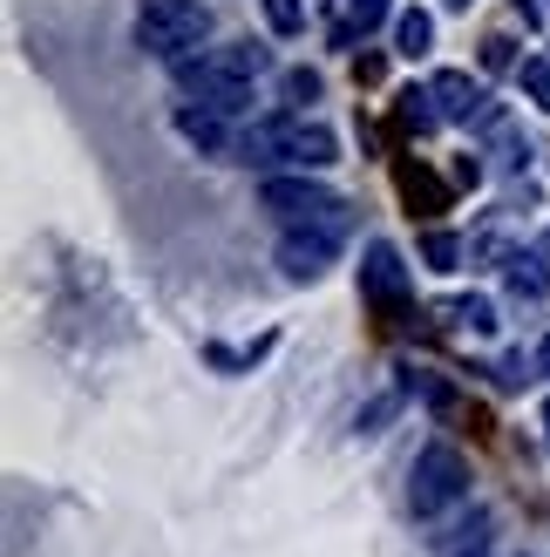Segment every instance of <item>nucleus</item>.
<instances>
[{
    "mask_svg": "<svg viewBox=\"0 0 550 557\" xmlns=\"http://www.w3.org/2000/svg\"><path fill=\"white\" fill-rule=\"evenodd\" d=\"M198 41H211L204 0H143L136 8V48L157 62H184V54H198Z\"/></svg>",
    "mask_w": 550,
    "mask_h": 557,
    "instance_id": "nucleus-1",
    "label": "nucleus"
},
{
    "mask_svg": "<svg viewBox=\"0 0 550 557\" xmlns=\"http://www.w3.org/2000/svg\"><path fill=\"white\" fill-rule=\"evenodd\" d=\"M259 205L279 218V225H320V232H347V198L340 190H326L320 177H307V171H292V177H279L272 171L265 184H259Z\"/></svg>",
    "mask_w": 550,
    "mask_h": 557,
    "instance_id": "nucleus-2",
    "label": "nucleus"
},
{
    "mask_svg": "<svg viewBox=\"0 0 550 557\" xmlns=\"http://www.w3.org/2000/svg\"><path fill=\"white\" fill-rule=\"evenodd\" d=\"M462 496H470V462H462L449 442H428V449L415 456V469H408V510L442 517V510L462 504Z\"/></svg>",
    "mask_w": 550,
    "mask_h": 557,
    "instance_id": "nucleus-3",
    "label": "nucleus"
},
{
    "mask_svg": "<svg viewBox=\"0 0 550 557\" xmlns=\"http://www.w3.org/2000/svg\"><path fill=\"white\" fill-rule=\"evenodd\" d=\"M334 259H340V232H320V225H286V238H279V272L286 278H320V272H334Z\"/></svg>",
    "mask_w": 550,
    "mask_h": 557,
    "instance_id": "nucleus-4",
    "label": "nucleus"
},
{
    "mask_svg": "<svg viewBox=\"0 0 550 557\" xmlns=\"http://www.w3.org/2000/svg\"><path fill=\"white\" fill-rule=\"evenodd\" d=\"M361 293H367L374 306H401V299H408V265H401V252H395L388 238H374V245H367Z\"/></svg>",
    "mask_w": 550,
    "mask_h": 557,
    "instance_id": "nucleus-5",
    "label": "nucleus"
},
{
    "mask_svg": "<svg viewBox=\"0 0 550 557\" xmlns=\"http://www.w3.org/2000/svg\"><path fill=\"white\" fill-rule=\"evenodd\" d=\"M204 75H217V82H259L265 69H272V54L259 48V41H225V48H211V54H190Z\"/></svg>",
    "mask_w": 550,
    "mask_h": 557,
    "instance_id": "nucleus-6",
    "label": "nucleus"
},
{
    "mask_svg": "<svg viewBox=\"0 0 550 557\" xmlns=\"http://www.w3.org/2000/svg\"><path fill=\"white\" fill-rule=\"evenodd\" d=\"M286 163H292V171H326V163H340V136L326 129V123H299V116H292Z\"/></svg>",
    "mask_w": 550,
    "mask_h": 557,
    "instance_id": "nucleus-7",
    "label": "nucleus"
},
{
    "mask_svg": "<svg viewBox=\"0 0 550 557\" xmlns=\"http://www.w3.org/2000/svg\"><path fill=\"white\" fill-rule=\"evenodd\" d=\"M428 96H435V109H442V123H470L483 109V82H470L462 69H442L428 82Z\"/></svg>",
    "mask_w": 550,
    "mask_h": 557,
    "instance_id": "nucleus-8",
    "label": "nucleus"
},
{
    "mask_svg": "<svg viewBox=\"0 0 550 557\" xmlns=\"http://www.w3.org/2000/svg\"><path fill=\"white\" fill-rule=\"evenodd\" d=\"M177 136H184V144H198L204 157H232L238 150V136L225 129L217 109H177Z\"/></svg>",
    "mask_w": 550,
    "mask_h": 557,
    "instance_id": "nucleus-9",
    "label": "nucleus"
},
{
    "mask_svg": "<svg viewBox=\"0 0 550 557\" xmlns=\"http://www.w3.org/2000/svg\"><path fill=\"white\" fill-rule=\"evenodd\" d=\"M428 48H435V14H428V8H401V14H395V54L422 62Z\"/></svg>",
    "mask_w": 550,
    "mask_h": 557,
    "instance_id": "nucleus-10",
    "label": "nucleus"
},
{
    "mask_svg": "<svg viewBox=\"0 0 550 557\" xmlns=\"http://www.w3.org/2000/svg\"><path fill=\"white\" fill-rule=\"evenodd\" d=\"M395 102H401V123L415 129V136H428L435 123H442V109H435V96H428V89H401Z\"/></svg>",
    "mask_w": 550,
    "mask_h": 557,
    "instance_id": "nucleus-11",
    "label": "nucleus"
},
{
    "mask_svg": "<svg viewBox=\"0 0 550 557\" xmlns=\"http://www.w3.org/2000/svg\"><path fill=\"white\" fill-rule=\"evenodd\" d=\"M449 320H462L470 333H497V306H489L483 293H470V299H455V306H449Z\"/></svg>",
    "mask_w": 550,
    "mask_h": 557,
    "instance_id": "nucleus-12",
    "label": "nucleus"
},
{
    "mask_svg": "<svg viewBox=\"0 0 550 557\" xmlns=\"http://www.w3.org/2000/svg\"><path fill=\"white\" fill-rule=\"evenodd\" d=\"M422 259H428L435 272H455V265H462V238H455V232H428V238H422Z\"/></svg>",
    "mask_w": 550,
    "mask_h": 557,
    "instance_id": "nucleus-13",
    "label": "nucleus"
},
{
    "mask_svg": "<svg viewBox=\"0 0 550 557\" xmlns=\"http://www.w3.org/2000/svg\"><path fill=\"white\" fill-rule=\"evenodd\" d=\"M265 21H272V35H299V27H307V8H299V0H265Z\"/></svg>",
    "mask_w": 550,
    "mask_h": 557,
    "instance_id": "nucleus-14",
    "label": "nucleus"
},
{
    "mask_svg": "<svg viewBox=\"0 0 550 557\" xmlns=\"http://www.w3.org/2000/svg\"><path fill=\"white\" fill-rule=\"evenodd\" d=\"M510 286H516V293H550L543 259H510Z\"/></svg>",
    "mask_w": 550,
    "mask_h": 557,
    "instance_id": "nucleus-15",
    "label": "nucleus"
},
{
    "mask_svg": "<svg viewBox=\"0 0 550 557\" xmlns=\"http://www.w3.org/2000/svg\"><path fill=\"white\" fill-rule=\"evenodd\" d=\"M524 96L550 116V62H524Z\"/></svg>",
    "mask_w": 550,
    "mask_h": 557,
    "instance_id": "nucleus-16",
    "label": "nucleus"
},
{
    "mask_svg": "<svg viewBox=\"0 0 550 557\" xmlns=\"http://www.w3.org/2000/svg\"><path fill=\"white\" fill-rule=\"evenodd\" d=\"M286 96L292 102H320V75L313 69H286Z\"/></svg>",
    "mask_w": 550,
    "mask_h": 557,
    "instance_id": "nucleus-17",
    "label": "nucleus"
},
{
    "mask_svg": "<svg viewBox=\"0 0 550 557\" xmlns=\"http://www.w3.org/2000/svg\"><path fill=\"white\" fill-rule=\"evenodd\" d=\"M401 190H408V205H415V198H422L428 211L442 205V190H435V177H415V171H401Z\"/></svg>",
    "mask_w": 550,
    "mask_h": 557,
    "instance_id": "nucleus-18",
    "label": "nucleus"
},
{
    "mask_svg": "<svg viewBox=\"0 0 550 557\" xmlns=\"http://www.w3.org/2000/svg\"><path fill=\"white\" fill-rule=\"evenodd\" d=\"M347 14L361 27H374V21H388V0H347Z\"/></svg>",
    "mask_w": 550,
    "mask_h": 557,
    "instance_id": "nucleus-19",
    "label": "nucleus"
},
{
    "mask_svg": "<svg viewBox=\"0 0 550 557\" xmlns=\"http://www.w3.org/2000/svg\"><path fill=\"white\" fill-rule=\"evenodd\" d=\"M510 48H516V41H503V35H489V41H483V69H510Z\"/></svg>",
    "mask_w": 550,
    "mask_h": 557,
    "instance_id": "nucleus-20",
    "label": "nucleus"
},
{
    "mask_svg": "<svg viewBox=\"0 0 550 557\" xmlns=\"http://www.w3.org/2000/svg\"><path fill=\"white\" fill-rule=\"evenodd\" d=\"M516 14H524V21L537 27V21H543V0H516Z\"/></svg>",
    "mask_w": 550,
    "mask_h": 557,
    "instance_id": "nucleus-21",
    "label": "nucleus"
},
{
    "mask_svg": "<svg viewBox=\"0 0 550 557\" xmlns=\"http://www.w3.org/2000/svg\"><path fill=\"white\" fill-rule=\"evenodd\" d=\"M442 8H455V14H462V8H476V0H442Z\"/></svg>",
    "mask_w": 550,
    "mask_h": 557,
    "instance_id": "nucleus-22",
    "label": "nucleus"
},
{
    "mask_svg": "<svg viewBox=\"0 0 550 557\" xmlns=\"http://www.w3.org/2000/svg\"><path fill=\"white\" fill-rule=\"evenodd\" d=\"M543 368H550V347H543Z\"/></svg>",
    "mask_w": 550,
    "mask_h": 557,
    "instance_id": "nucleus-23",
    "label": "nucleus"
},
{
    "mask_svg": "<svg viewBox=\"0 0 550 557\" xmlns=\"http://www.w3.org/2000/svg\"><path fill=\"white\" fill-rule=\"evenodd\" d=\"M543 429H550V408H543Z\"/></svg>",
    "mask_w": 550,
    "mask_h": 557,
    "instance_id": "nucleus-24",
    "label": "nucleus"
},
{
    "mask_svg": "<svg viewBox=\"0 0 550 557\" xmlns=\"http://www.w3.org/2000/svg\"><path fill=\"white\" fill-rule=\"evenodd\" d=\"M470 557H483V550H470Z\"/></svg>",
    "mask_w": 550,
    "mask_h": 557,
    "instance_id": "nucleus-25",
    "label": "nucleus"
}]
</instances>
